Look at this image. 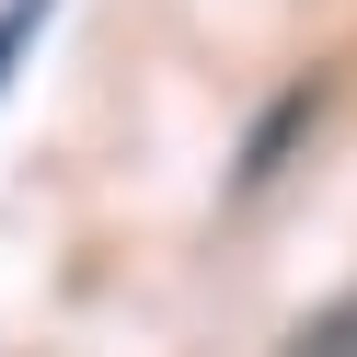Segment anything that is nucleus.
<instances>
[{
	"label": "nucleus",
	"mask_w": 357,
	"mask_h": 357,
	"mask_svg": "<svg viewBox=\"0 0 357 357\" xmlns=\"http://www.w3.org/2000/svg\"><path fill=\"white\" fill-rule=\"evenodd\" d=\"M277 357H357V288H346V300H323V311H311V323L288 334Z\"/></svg>",
	"instance_id": "obj_1"
},
{
	"label": "nucleus",
	"mask_w": 357,
	"mask_h": 357,
	"mask_svg": "<svg viewBox=\"0 0 357 357\" xmlns=\"http://www.w3.org/2000/svg\"><path fill=\"white\" fill-rule=\"evenodd\" d=\"M47 12H58V0H0V81L24 70V47L47 35Z\"/></svg>",
	"instance_id": "obj_2"
}]
</instances>
